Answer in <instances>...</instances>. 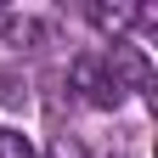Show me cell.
<instances>
[{"instance_id":"cell-1","label":"cell","mask_w":158,"mask_h":158,"mask_svg":"<svg viewBox=\"0 0 158 158\" xmlns=\"http://www.w3.org/2000/svg\"><path fill=\"white\" fill-rule=\"evenodd\" d=\"M68 79H73V90H79V102H85V107L118 113L124 90H118V79H113V68H107V51H79L73 68H68Z\"/></svg>"},{"instance_id":"cell-2","label":"cell","mask_w":158,"mask_h":158,"mask_svg":"<svg viewBox=\"0 0 158 158\" xmlns=\"http://www.w3.org/2000/svg\"><path fill=\"white\" fill-rule=\"evenodd\" d=\"M107 68L118 79V90H152V62H147V51L141 45H130V40H113V51H107Z\"/></svg>"},{"instance_id":"cell-3","label":"cell","mask_w":158,"mask_h":158,"mask_svg":"<svg viewBox=\"0 0 158 158\" xmlns=\"http://www.w3.org/2000/svg\"><path fill=\"white\" fill-rule=\"evenodd\" d=\"M85 17H90V23L102 28V34H113V40L124 34V28H135V23H158V17H152L147 6H107V0H96V6H90Z\"/></svg>"},{"instance_id":"cell-4","label":"cell","mask_w":158,"mask_h":158,"mask_svg":"<svg viewBox=\"0 0 158 158\" xmlns=\"http://www.w3.org/2000/svg\"><path fill=\"white\" fill-rule=\"evenodd\" d=\"M40 34H45V23H40L34 11H11V6H0V45H34Z\"/></svg>"},{"instance_id":"cell-5","label":"cell","mask_w":158,"mask_h":158,"mask_svg":"<svg viewBox=\"0 0 158 158\" xmlns=\"http://www.w3.org/2000/svg\"><path fill=\"white\" fill-rule=\"evenodd\" d=\"M51 158H90V135H73V130H62L51 141Z\"/></svg>"},{"instance_id":"cell-6","label":"cell","mask_w":158,"mask_h":158,"mask_svg":"<svg viewBox=\"0 0 158 158\" xmlns=\"http://www.w3.org/2000/svg\"><path fill=\"white\" fill-rule=\"evenodd\" d=\"M0 158H40L23 130H0Z\"/></svg>"}]
</instances>
